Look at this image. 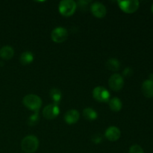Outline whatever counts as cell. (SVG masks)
Here are the masks:
<instances>
[{
  "mask_svg": "<svg viewBox=\"0 0 153 153\" xmlns=\"http://www.w3.org/2000/svg\"><path fill=\"white\" fill-rule=\"evenodd\" d=\"M132 73H133L132 69L130 68V67H126V68L124 70L123 74V76H126V77H129V76H131V75H132Z\"/></svg>",
  "mask_w": 153,
  "mask_h": 153,
  "instance_id": "21",
  "label": "cell"
},
{
  "mask_svg": "<svg viewBox=\"0 0 153 153\" xmlns=\"http://www.w3.org/2000/svg\"><path fill=\"white\" fill-rule=\"evenodd\" d=\"M22 103L28 109L37 112L42 105V100L36 94H28L24 97Z\"/></svg>",
  "mask_w": 153,
  "mask_h": 153,
  "instance_id": "2",
  "label": "cell"
},
{
  "mask_svg": "<svg viewBox=\"0 0 153 153\" xmlns=\"http://www.w3.org/2000/svg\"><path fill=\"white\" fill-rule=\"evenodd\" d=\"M108 85L111 89L114 91H119L123 88L124 79L121 75L114 73L110 77L108 80Z\"/></svg>",
  "mask_w": 153,
  "mask_h": 153,
  "instance_id": "7",
  "label": "cell"
},
{
  "mask_svg": "<svg viewBox=\"0 0 153 153\" xmlns=\"http://www.w3.org/2000/svg\"><path fill=\"white\" fill-rule=\"evenodd\" d=\"M128 153H144L143 152V149H142V147L139 145H132L131 147L129 148V151Z\"/></svg>",
  "mask_w": 153,
  "mask_h": 153,
  "instance_id": "19",
  "label": "cell"
},
{
  "mask_svg": "<svg viewBox=\"0 0 153 153\" xmlns=\"http://www.w3.org/2000/svg\"><path fill=\"white\" fill-rule=\"evenodd\" d=\"M91 10L93 15L97 18H103L107 13L105 6L101 2L93 3L91 6Z\"/></svg>",
  "mask_w": 153,
  "mask_h": 153,
  "instance_id": "9",
  "label": "cell"
},
{
  "mask_svg": "<svg viewBox=\"0 0 153 153\" xmlns=\"http://www.w3.org/2000/svg\"><path fill=\"white\" fill-rule=\"evenodd\" d=\"M108 105L111 110L115 112L120 111L123 107L122 101L120 100V99L117 98V97H114V98L109 100Z\"/></svg>",
  "mask_w": 153,
  "mask_h": 153,
  "instance_id": "15",
  "label": "cell"
},
{
  "mask_svg": "<svg viewBox=\"0 0 153 153\" xmlns=\"http://www.w3.org/2000/svg\"><path fill=\"white\" fill-rule=\"evenodd\" d=\"M83 117L89 121H94L97 119L98 114L97 112L92 108H85L83 110Z\"/></svg>",
  "mask_w": 153,
  "mask_h": 153,
  "instance_id": "17",
  "label": "cell"
},
{
  "mask_svg": "<svg viewBox=\"0 0 153 153\" xmlns=\"http://www.w3.org/2000/svg\"><path fill=\"white\" fill-rule=\"evenodd\" d=\"M149 80H151V81H153V74H151L150 76H149Z\"/></svg>",
  "mask_w": 153,
  "mask_h": 153,
  "instance_id": "23",
  "label": "cell"
},
{
  "mask_svg": "<svg viewBox=\"0 0 153 153\" xmlns=\"http://www.w3.org/2000/svg\"><path fill=\"white\" fill-rule=\"evenodd\" d=\"M14 55L13 47L10 46H4L0 49V56L4 60H10Z\"/></svg>",
  "mask_w": 153,
  "mask_h": 153,
  "instance_id": "13",
  "label": "cell"
},
{
  "mask_svg": "<svg viewBox=\"0 0 153 153\" xmlns=\"http://www.w3.org/2000/svg\"><path fill=\"white\" fill-rule=\"evenodd\" d=\"M34 54L32 52L26 51V52H24L21 54L19 61H20L21 64H23V65H28L34 61Z\"/></svg>",
  "mask_w": 153,
  "mask_h": 153,
  "instance_id": "16",
  "label": "cell"
},
{
  "mask_svg": "<svg viewBox=\"0 0 153 153\" xmlns=\"http://www.w3.org/2000/svg\"><path fill=\"white\" fill-rule=\"evenodd\" d=\"M93 142L95 143H100L102 142V136L100 134H94L92 138Z\"/></svg>",
  "mask_w": 153,
  "mask_h": 153,
  "instance_id": "22",
  "label": "cell"
},
{
  "mask_svg": "<svg viewBox=\"0 0 153 153\" xmlns=\"http://www.w3.org/2000/svg\"><path fill=\"white\" fill-rule=\"evenodd\" d=\"M51 37L55 43H63V42L66 41L68 37V31L65 28L57 27L52 30V33H51Z\"/></svg>",
  "mask_w": 153,
  "mask_h": 153,
  "instance_id": "5",
  "label": "cell"
},
{
  "mask_svg": "<svg viewBox=\"0 0 153 153\" xmlns=\"http://www.w3.org/2000/svg\"><path fill=\"white\" fill-rule=\"evenodd\" d=\"M76 7L77 4L73 0H62L59 3L58 10L63 16H70L75 13Z\"/></svg>",
  "mask_w": 153,
  "mask_h": 153,
  "instance_id": "3",
  "label": "cell"
},
{
  "mask_svg": "<svg viewBox=\"0 0 153 153\" xmlns=\"http://www.w3.org/2000/svg\"><path fill=\"white\" fill-rule=\"evenodd\" d=\"M51 100L54 102V104L58 105L62 97V94L58 88H52L49 92Z\"/></svg>",
  "mask_w": 153,
  "mask_h": 153,
  "instance_id": "18",
  "label": "cell"
},
{
  "mask_svg": "<svg viewBox=\"0 0 153 153\" xmlns=\"http://www.w3.org/2000/svg\"><path fill=\"white\" fill-rule=\"evenodd\" d=\"M80 118V114L77 110L71 109V110L67 111V113L64 115V120L67 124H75L79 121Z\"/></svg>",
  "mask_w": 153,
  "mask_h": 153,
  "instance_id": "11",
  "label": "cell"
},
{
  "mask_svg": "<svg viewBox=\"0 0 153 153\" xmlns=\"http://www.w3.org/2000/svg\"><path fill=\"white\" fill-rule=\"evenodd\" d=\"M151 10H152V12L153 13V4L152 5V7H151Z\"/></svg>",
  "mask_w": 153,
  "mask_h": 153,
  "instance_id": "24",
  "label": "cell"
},
{
  "mask_svg": "<svg viewBox=\"0 0 153 153\" xmlns=\"http://www.w3.org/2000/svg\"><path fill=\"white\" fill-rule=\"evenodd\" d=\"M93 97L100 102H106L110 100V93L104 87L98 86L93 91Z\"/></svg>",
  "mask_w": 153,
  "mask_h": 153,
  "instance_id": "4",
  "label": "cell"
},
{
  "mask_svg": "<svg viewBox=\"0 0 153 153\" xmlns=\"http://www.w3.org/2000/svg\"><path fill=\"white\" fill-rule=\"evenodd\" d=\"M141 90L142 93L146 97H148V98L153 97V81L148 79L143 82Z\"/></svg>",
  "mask_w": 153,
  "mask_h": 153,
  "instance_id": "12",
  "label": "cell"
},
{
  "mask_svg": "<svg viewBox=\"0 0 153 153\" xmlns=\"http://www.w3.org/2000/svg\"><path fill=\"white\" fill-rule=\"evenodd\" d=\"M120 62L118 59L117 58H110V59L106 61V64H105V67L108 70H111V71H114V72H116L117 70H120Z\"/></svg>",
  "mask_w": 153,
  "mask_h": 153,
  "instance_id": "14",
  "label": "cell"
},
{
  "mask_svg": "<svg viewBox=\"0 0 153 153\" xmlns=\"http://www.w3.org/2000/svg\"><path fill=\"white\" fill-rule=\"evenodd\" d=\"M120 130L116 126H110L105 130V136L110 141H116L120 137Z\"/></svg>",
  "mask_w": 153,
  "mask_h": 153,
  "instance_id": "10",
  "label": "cell"
},
{
  "mask_svg": "<svg viewBox=\"0 0 153 153\" xmlns=\"http://www.w3.org/2000/svg\"><path fill=\"white\" fill-rule=\"evenodd\" d=\"M39 146V140L36 136H25L21 142V148L25 153H34L37 150Z\"/></svg>",
  "mask_w": 153,
  "mask_h": 153,
  "instance_id": "1",
  "label": "cell"
},
{
  "mask_svg": "<svg viewBox=\"0 0 153 153\" xmlns=\"http://www.w3.org/2000/svg\"><path fill=\"white\" fill-rule=\"evenodd\" d=\"M118 4L123 12L126 13H132L139 7V1L137 0H128V1H118Z\"/></svg>",
  "mask_w": 153,
  "mask_h": 153,
  "instance_id": "6",
  "label": "cell"
},
{
  "mask_svg": "<svg viewBox=\"0 0 153 153\" xmlns=\"http://www.w3.org/2000/svg\"><path fill=\"white\" fill-rule=\"evenodd\" d=\"M60 108L58 105L49 104L46 105L43 110V116L46 120H53L58 116Z\"/></svg>",
  "mask_w": 153,
  "mask_h": 153,
  "instance_id": "8",
  "label": "cell"
},
{
  "mask_svg": "<svg viewBox=\"0 0 153 153\" xmlns=\"http://www.w3.org/2000/svg\"><path fill=\"white\" fill-rule=\"evenodd\" d=\"M39 119V115L38 112H36L34 114H33L32 116H31L28 119V124L30 126H34L37 123V122L38 121Z\"/></svg>",
  "mask_w": 153,
  "mask_h": 153,
  "instance_id": "20",
  "label": "cell"
}]
</instances>
